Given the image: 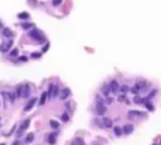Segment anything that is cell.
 I'll return each mask as SVG.
<instances>
[{
  "label": "cell",
  "instance_id": "obj_1",
  "mask_svg": "<svg viewBox=\"0 0 161 145\" xmlns=\"http://www.w3.org/2000/svg\"><path fill=\"white\" fill-rule=\"evenodd\" d=\"M29 35L32 37V38H35L38 42H44V37L40 34V32L39 30H37V29H34V30H32L30 33H29Z\"/></svg>",
  "mask_w": 161,
  "mask_h": 145
},
{
  "label": "cell",
  "instance_id": "obj_2",
  "mask_svg": "<svg viewBox=\"0 0 161 145\" xmlns=\"http://www.w3.org/2000/svg\"><path fill=\"white\" fill-rule=\"evenodd\" d=\"M110 91H112L113 93H116V92H118V90H120V85H118V82L116 81V79H112L111 82H110Z\"/></svg>",
  "mask_w": 161,
  "mask_h": 145
},
{
  "label": "cell",
  "instance_id": "obj_3",
  "mask_svg": "<svg viewBox=\"0 0 161 145\" xmlns=\"http://www.w3.org/2000/svg\"><path fill=\"white\" fill-rule=\"evenodd\" d=\"M106 111H107V109L103 105V102L102 101H98V103H97V114L98 115H105Z\"/></svg>",
  "mask_w": 161,
  "mask_h": 145
},
{
  "label": "cell",
  "instance_id": "obj_4",
  "mask_svg": "<svg viewBox=\"0 0 161 145\" xmlns=\"http://www.w3.org/2000/svg\"><path fill=\"white\" fill-rule=\"evenodd\" d=\"M13 46V40H6V43H3V46L0 47V51H1L3 53L8 52L10 49V47Z\"/></svg>",
  "mask_w": 161,
  "mask_h": 145
},
{
  "label": "cell",
  "instance_id": "obj_5",
  "mask_svg": "<svg viewBox=\"0 0 161 145\" xmlns=\"http://www.w3.org/2000/svg\"><path fill=\"white\" fill-rule=\"evenodd\" d=\"M35 101H37V98H30V100L28 101V103L24 106V111H29V110H32L33 106L35 105Z\"/></svg>",
  "mask_w": 161,
  "mask_h": 145
},
{
  "label": "cell",
  "instance_id": "obj_6",
  "mask_svg": "<svg viewBox=\"0 0 161 145\" xmlns=\"http://www.w3.org/2000/svg\"><path fill=\"white\" fill-rule=\"evenodd\" d=\"M29 124H30V120H25V121L22 124V126H20V129H19V131H18V135H22V134H23V131H24L25 129H28Z\"/></svg>",
  "mask_w": 161,
  "mask_h": 145
},
{
  "label": "cell",
  "instance_id": "obj_7",
  "mask_svg": "<svg viewBox=\"0 0 161 145\" xmlns=\"http://www.w3.org/2000/svg\"><path fill=\"white\" fill-rule=\"evenodd\" d=\"M69 95H71V90H69L68 87L63 88L62 91H60V100H66Z\"/></svg>",
  "mask_w": 161,
  "mask_h": 145
},
{
  "label": "cell",
  "instance_id": "obj_8",
  "mask_svg": "<svg viewBox=\"0 0 161 145\" xmlns=\"http://www.w3.org/2000/svg\"><path fill=\"white\" fill-rule=\"evenodd\" d=\"M132 130H133V125H131V124H126V125L123 126V129H122V131L125 134H131Z\"/></svg>",
  "mask_w": 161,
  "mask_h": 145
},
{
  "label": "cell",
  "instance_id": "obj_9",
  "mask_svg": "<svg viewBox=\"0 0 161 145\" xmlns=\"http://www.w3.org/2000/svg\"><path fill=\"white\" fill-rule=\"evenodd\" d=\"M127 116H128V119H133V117L141 116V112H140V111H137V110H133V111H130Z\"/></svg>",
  "mask_w": 161,
  "mask_h": 145
},
{
  "label": "cell",
  "instance_id": "obj_10",
  "mask_svg": "<svg viewBox=\"0 0 161 145\" xmlns=\"http://www.w3.org/2000/svg\"><path fill=\"white\" fill-rule=\"evenodd\" d=\"M101 124H102L103 126H106V128H111L112 126V120L111 119H103Z\"/></svg>",
  "mask_w": 161,
  "mask_h": 145
},
{
  "label": "cell",
  "instance_id": "obj_11",
  "mask_svg": "<svg viewBox=\"0 0 161 145\" xmlns=\"http://www.w3.org/2000/svg\"><path fill=\"white\" fill-rule=\"evenodd\" d=\"M47 101V92H43L42 96H40V100H39V105H44Z\"/></svg>",
  "mask_w": 161,
  "mask_h": 145
},
{
  "label": "cell",
  "instance_id": "obj_12",
  "mask_svg": "<svg viewBox=\"0 0 161 145\" xmlns=\"http://www.w3.org/2000/svg\"><path fill=\"white\" fill-rule=\"evenodd\" d=\"M55 136H57V134H55V133H52V134L48 136V143H49V144H54V143H55Z\"/></svg>",
  "mask_w": 161,
  "mask_h": 145
},
{
  "label": "cell",
  "instance_id": "obj_13",
  "mask_svg": "<svg viewBox=\"0 0 161 145\" xmlns=\"http://www.w3.org/2000/svg\"><path fill=\"white\" fill-rule=\"evenodd\" d=\"M3 34L5 35V37H9V38H11V37H14V33L9 29V28H6V29H4V32H3Z\"/></svg>",
  "mask_w": 161,
  "mask_h": 145
},
{
  "label": "cell",
  "instance_id": "obj_14",
  "mask_svg": "<svg viewBox=\"0 0 161 145\" xmlns=\"http://www.w3.org/2000/svg\"><path fill=\"white\" fill-rule=\"evenodd\" d=\"M29 87L28 86H23V93H22V96H24V97H28L29 96Z\"/></svg>",
  "mask_w": 161,
  "mask_h": 145
},
{
  "label": "cell",
  "instance_id": "obj_15",
  "mask_svg": "<svg viewBox=\"0 0 161 145\" xmlns=\"http://www.w3.org/2000/svg\"><path fill=\"white\" fill-rule=\"evenodd\" d=\"M49 125L53 128V129H58V126H59V124L55 121V120H50L49 121Z\"/></svg>",
  "mask_w": 161,
  "mask_h": 145
},
{
  "label": "cell",
  "instance_id": "obj_16",
  "mask_svg": "<svg viewBox=\"0 0 161 145\" xmlns=\"http://www.w3.org/2000/svg\"><path fill=\"white\" fill-rule=\"evenodd\" d=\"M33 139H34V134H33V133H30V134H28V135H27L25 141H27V143H32V141H33Z\"/></svg>",
  "mask_w": 161,
  "mask_h": 145
},
{
  "label": "cell",
  "instance_id": "obj_17",
  "mask_svg": "<svg viewBox=\"0 0 161 145\" xmlns=\"http://www.w3.org/2000/svg\"><path fill=\"white\" fill-rule=\"evenodd\" d=\"M18 18H19V19H28V18H29V14H28V13H20V14H18Z\"/></svg>",
  "mask_w": 161,
  "mask_h": 145
},
{
  "label": "cell",
  "instance_id": "obj_18",
  "mask_svg": "<svg viewBox=\"0 0 161 145\" xmlns=\"http://www.w3.org/2000/svg\"><path fill=\"white\" fill-rule=\"evenodd\" d=\"M22 93H23V86L20 85V86H18V88H16V96H22Z\"/></svg>",
  "mask_w": 161,
  "mask_h": 145
},
{
  "label": "cell",
  "instance_id": "obj_19",
  "mask_svg": "<svg viewBox=\"0 0 161 145\" xmlns=\"http://www.w3.org/2000/svg\"><path fill=\"white\" fill-rule=\"evenodd\" d=\"M113 130H115V134H116L117 136H120L121 134H122V130H121V128H120V126H116Z\"/></svg>",
  "mask_w": 161,
  "mask_h": 145
},
{
  "label": "cell",
  "instance_id": "obj_20",
  "mask_svg": "<svg viewBox=\"0 0 161 145\" xmlns=\"http://www.w3.org/2000/svg\"><path fill=\"white\" fill-rule=\"evenodd\" d=\"M146 101V98H142V97H136L135 98V102L136 103H144Z\"/></svg>",
  "mask_w": 161,
  "mask_h": 145
},
{
  "label": "cell",
  "instance_id": "obj_21",
  "mask_svg": "<svg viewBox=\"0 0 161 145\" xmlns=\"http://www.w3.org/2000/svg\"><path fill=\"white\" fill-rule=\"evenodd\" d=\"M53 88H54V85H50V86H49V90H48V92H47V96H52V95H53Z\"/></svg>",
  "mask_w": 161,
  "mask_h": 145
},
{
  "label": "cell",
  "instance_id": "obj_22",
  "mask_svg": "<svg viewBox=\"0 0 161 145\" xmlns=\"http://www.w3.org/2000/svg\"><path fill=\"white\" fill-rule=\"evenodd\" d=\"M18 54H19V51H18L16 48H15V49H13V51L10 52V56H11V57H16Z\"/></svg>",
  "mask_w": 161,
  "mask_h": 145
},
{
  "label": "cell",
  "instance_id": "obj_23",
  "mask_svg": "<svg viewBox=\"0 0 161 145\" xmlns=\"http://www.w3.org/2000/svg\"><path fill=\"white\" fill-rule=\"evenodd\" d=\"M22 27H23V29H29V28L33 27V24H28V23L25 24V23H24V24H22Z\"/></svg>",
  "mask_w": 161,
  "mask_h": 145
},
{
  "label": "cell",
  "instance_id": "obj_24",
  "mask_svg": "<svg viewBox=\"0 0 161 145\" xmlns=\"http://www.w3.org/2000/svg\"><path fill=\"white\" fill-rule=\"evenodd\" d=\"M58 93H59V90H58V87L54 86V88H53V96H57Z\"/></svg>",
  "mask_w": 161,
  "mask_h": 145
},
{
  "label": "cell",
  "instance_id": "obj_25",
  "mask_svg": "<svg viewBox=\"0 0 161 145\" xmlns=\"http://www.w3.org/2000/svg\"><path fill=\"white\" fill-rule=\"evenodd\" d=\"M62 120H63V121H68V120H69V116H68L67 114H63V115H62Z\"/></svg>",
  "mask_w": 161,
  "mask_h": 145
},
{
  "label": "cell",
  "instance_id": "obj_26",
  "mask_svg": "<svg viewBox=\"0 0 161 145\" xmlns=\"http://www.w3.org/2000/svg\"><path fill=\"white\" fill-rule=\"evenodd\" d=\"M108 92H110V88H108L107 86H103V93H105V95H108Z\"/></svg>",
  "mask_w": 161,
  "mask_h": 145
},
{
  "label": "cell",
  "instance_id": "obj_27",
  "mask_svg": "<svg viewBox=\"0 0 161 145\" xmlns=\"http://www.w3.org/2000/svg\"><path fill=\"white\" fill-rule=\"evenodd\" d=\"M19 61H22V62H27L28 58H27L25 56H22V57H19Z\"/></svg>",
  "mask_w": 161,
  "mask_h": 145
},
{
  "label": "cell",
  "instance_id": "obj_28",
  "mask_svg": "<svg viewBox=\"0 0 161 145\" xmlns=\"http://www.w3.org/2000/svg\"><path fill=\"white\" fill-rule=\"evenodd\" d=\"M146 106H147V109H149V110H154V106L151 105L150 102H146Z\"/></svg>",
  "mask_w": 161,
  "mask_h": 145
},
{
  "label": "cell",
  "instance_id": "obj_29",
  "mask_svg": "<svg viewBox=\"0 0 161 145\" xmlns=\"http://www.w3.org/2000/svg\"><path fill=\"white\" fill-rule=\"evenodd\" d=\"M156 92H157V90H152V92H150L149 97H152V96H155V95H156Z\"/></svg>",
  "mask_w": 161,
  "mask_h": 145
},
{
  "label": "cell",
  "instance_id": "obj_30",
  "mask_svg": "<svg viewBox=\"0 0 161 145\" xmlns=\"http://www.w3.org/2000/svg\"><path fill=\"white\" fill-rule=\"evenodd\" d=\"M121 90H122V92H127V86H122Z\"/></svg>",
  "mask_w": 161,
  "mask_h": 145
},
{
  "label": "cell",
  "instance_id": "obj_31",
  "mask_svg": "<svg viewBox=\"0 0 161 145\" xmlns=\"http://www.w3.org/2000/svg\"><path fill=\"white\" fill-rule=\"evenodd\" d=\"M60 3H62L60 0H57V1H53V5H59Z\"/></svg>",
  "mask_w": 161,
  "mask_h": 145
},
{
  "label": "cell",
  "instance_id": "obj_32",
  "mask_svg": "<svg viewBox=\"0 0 161 145\" xmlns=\"http://www.w3.org/2000/svg\"><path fill=\"white\" fill-rule=\"evenodd\" d=\"M123 100H125V96H120V97H118V101H120V102H122Z\"/></svg>",
  "mask_w": 161,
  "mask_h": 145
},
{
  "label": "cell",
  "instance_id": "obj_33",
  "mask_svg": "<svg viewBox=\"0 0 161 145\" xmlns=\"http://www.w3.org/2000/svg\"><path fill=\"white\" fill-rule=\"evenodd\" d=\"M39 56H40V54H38V53H33V54H32V57H33V58H38Z\"/></svg>",
  "mask_w": 161,
  "mask_h": 145
},
{
  "label": "cell",
  "instance_id": "obj_34",
  "mask_svg": "<svg viewBox=\"0 0 161 145\" xmlns=\"http://www.w3.org/2000/svg\"><path fill=\"white\" fill-rule=\"evenodd\" d=\"M78 145H84V143H83V140H79V143H78Z\"/></svg>",
  "mask_w": 161,
  "mask_h": 145
},
{
  "label": "cell",
  "instance_id": "obj_35",
  "mask_svg": "<svg viewBox=\"0 0 161 145\" xmlns=\"http://www.w3.org/2000/svg\"><path fill=\"white\" fill-rule=\"evenodd\" d=\"M112 101H113L112 98H108V100H107V103H112Z\"/></svg>",
  "mask_w": 161,
  "mask_h": 145
},
{
  "label": "cell",
  "instance_id": "obj_36",
  "mask_svg": "<svg viewBox=\"0 0 161 145\" xmlns=\"http://www.w3.org/2000/svg\"><path fill=\"white\" fill-rule=\"evenodd\" d=\"M13 145H19V141H15V143H14Z\"/></svg>",
  "mask_w": 161,
  "mask_h": 145
},
{
  "label": "cell",
  "instance_id": "obj_37",
  "mask_svg": "<svg viewBox=\"0 0 161 145\" xmlns=\"http://www.w3.org/2000/svg\"><path fill=\"white\" fill-rule=\"evenodd\" d=\"M1 145H4V144H1Z\"/></svg>",
  "mask_w": 161,
  "mask_h": 145
}]
</instances>
